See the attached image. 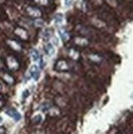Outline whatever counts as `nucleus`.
I'll list each match as a JSON object with an SVG mask.
<instances>
[{
  "label": "nucleus",
  "instance_id": "obj_20",
  "mask_svg": "<svg viewBox=\"0 0 133 134\" xmlns=\"http://www.w3.org/2000/svg\"><path fill=\"white\" fill-rule=\"evenodd\" d=\"M107 2L109 3V4H111V5H113V6H116V1L115 0H107Z\"/></svg>",
  "mask_w": 133,
  "mask_h": 134
},
{
  "label": "nucleus",
  "instance_id": "obj_1",
  "mask_svg": "<svg viewBox=\"0 0 133 134\" xmlns=\"http://www.w3.org/2000/svg\"><path fill=\"white\" fill-rule=\"evenodd\" d=\"M29 73L31 76L32 79H34L35 82H37L38 80L40 77V68L39 66H37L35 64H33L30 67L29 69Z\"/></svg>",
  "mask_w": 133,
  "mask_h": 134
},
{
  "label": "nucleus",
  "instance_id": "obj_4",
  "mask_svg": "<svg viewBox=\"0 0 133 134\" xmlns=\"http://www.w3.org/2000/svg\"><path fill=\"white\" fill-rule=\"evenodd\" d=\"M8 68L12 71L17 70L19 68L18 62L15 58H13V57H9L8 59Z\"/></svg>",
  "mask_w": 133,
  "mask_h": 134
},
{
  "label": "nucleus",
  "instance_id": "obj_16",
  "mask_svg": "<svg viewBox=\"0 0 133 134\" xmlns=\"http://www.w3.org/2000/svg\"><path fill=\"white\" fill-rule=\"evenodd\" d=\"M11 45H12V47H13L14 50H21L20 45H19L18 44H17V43H15L14 41H12L11 42Z\"/></svg>",
  "mask_w": 133,
  "mask_h": 134
},
{
  "label": "nucleus",
  "instance_id": "obj_7",
  "mask_svg": "<svg viewBox=\"0 0 133 134\" xmlns=\"http://www.w3.org/2000/svg\"><path fill=\"white\" fill-rule=\"evenodd\" d=\"M27 11H28V13H29L31 17H39L41 16V12L39 10V9H37L35 8H28Z\"/></svg>",
  "mask_w": 133,
  "mask_h": 134
},
{
  "label": "nucleus",
  "instance_id": "obj_17",
  "mask_svg": "<svg viewBox=\"0 0 133 134\" xmlns=\"http://www.w3.org/2000/svg\"><path fill=\"white\" fill-rule=\"evenodd\" d=\"M30 91H29V90H25L24 91H23V94H22V97L24 98V99H26L28 96H30Z\"/></svg>",
  "mask_w": 133,
  "mask_h": 134
},
{
  "label": "nucleus",
  "instance_id": "obj_9",
  "mask_svg": "<svg viewBox=\"0 0 133 134\" xmlns=\"http://www.w3.org/2000/svg\"><path fill=\"white\" fill-rule=\"evenodd\" d=\"M53 32L54 31H53V30H52V29H49V28H46V29H45L44 31H42L41 36H42L43 38H44V39L48 40V39H49V38L52 37Z\"/></svg>",
  "mask_w": 133,
  "mask_h": 134
},
{
  "label": "nucleus",
  "instance_id": "obj_13",
  "mask_svg": "<svg viewBox=\"0 0 133 134\" xmlns=\"http://www.w3.org/2000/svg\"><path fill=\"white\" fill-rule=\"evenodd\" d=\"M16 33L17 35H19L22 38H24V39H26L27 38V33L26 31H24L23 29H21V28H19V29H17L16 31Z\"/></svg>",
  "mask_w": 133,
  "mask_h": 134
},
{
  "label": "nucleus",
  "instance_id": "obj_22",
  "mask_svg": "<svg viewBox=\"0 0 133 134\" xmlns=\"http://www.w3.org/2000/svg\"><path fill=\"white\" fill-rule=\"evenodd\" d=\"M3 100L1 98V96H0V108H1L3 106Z\"/></svg>",
  "mask_w": 133,
  "mask_h": 134
},
{
  "label": "nucleus",
  "instance_id": "obj_3",
  "mask_svg": "<svg viewBox=\"0 0 133 134\" xmlns=\"http://www.w3.org/2000/svg\"><path fill=\"white\" fill-rule=\"evenodd\" d=\"M69 66L68 64L66 61L64 60H59L58 63L56 64L55 65V69L57 71H59V72H66V71H68L69 70Z\"/></svg>",
  "mask_w": 133,
  "mask_h": 134
},
{
  "label": "nucleus",
  "instance_id": "obj_24",
  "mask_svg": "<svg viewBox=\"0 0 133 134\" xmlns=\"http://www.w3.org/2000/svg\"><path fill=\"white\" fill-rule=\"evenodd\" d=\"M0 90H1V85H0Z\"/></svg>",
  "mask_w": 133,
  "mask_h": 134
},
{
  "label": "nucleus",
  "instance_id": "obj_18",
  "mask_svg": "<svg viewBox=\"0 0 133 134\" xmlns=\"http://www.w3.org/2000/svg\"><path fill=\"white\" fill-rule=\"evenodd\" d=\"M73 3V0H64V5L66 7H70L72 6V4Z\"/></svg>",
  "mask_w": 133,
  "mask_h": 134
},
{
  "label": "nucleus",
  "instance_id": "obj_15",
  "mask_svg": "<svg viewBox=\"0 0 133 134\" xmlns=\"http://www.w3.org/2000/svg\"><path fill=\"white\" fill-rule=\"evenodd\" d=\"M41 120H42V116L40 115V114H38L37 116H35V117H34L33 118V119H32V121L34 122L35 123H40V122H41Z\"/></svg>",
  "mask_w": 133,
  "mask_h": 134
},
{
  "label": "nucleus",
  "instance_id": "obj_2",
  "mask_svg": "<svg viewBox=\"0 0 133 134\" xmlns=\"http://www.w3.org/2000/svg\"><path fill=\"white\" fill-rule=\"evenodd\" d=\"M6 114L8 116H10L11 118H12L16 122H18L21 120V114L19 113L17 109H13V108H9L6 110Z\"/></svg>",
  "mask_w": 133,
  "mask_h": 134
},
{
  "label": "nucleus",
  "instance_id": "obj_5",
  "mask_svg": "<svg viewBox=\"0 0 133 134\" xmlns=\"http://www.w3.org/2000/svg\"><path fill=\"white\" fill-rule=\"evenodd\" d=\"M45 51L49 56H54L56 52L54 45L51 44V43H47L45 45Z\"/></svg>",
  "mask_w": 133,
  "mask_h": 134
},
{
  "label": "nucleus",
  "instance_id": "obj_8",
  "mask_svg": "<svg viewBox=\"0 0 133 134\" xmlns=\"http://www.w3.org/2000/svg\"><path fill=\"white\" fill-rule=\"evenodd\" d=\"M58 34L61 37V39L63 40V41H68L69 39V35L68 32L66 31L64 28H60L58 29Z\"/></svg>",
  "mask_w": 133,
  "mask_h": 134
},
{
  "label": "nucleus",
  "instance_id": "obj_21",
  "mask_svg": "<svg viewBox=\"0 0 133 134\" xmlns=\"http://www.w3.org/2000/svg\"><path fill=\"white\" fill-rule=\"evenodd\" d=\"M54 45H59L58 39L57 37H54Z\"/></svg>",
  "mask_w": 133,
  "mask_h": 134
},
{
  "label": "nucleus",
  "instance_id": "obj_6",
  "mask_svg": "<svg viewBox=\"0 0 133 134\" xmlns=\"http://www.w3.org/2000/svg\"><path fill=\"white\" fill-rule=\"evenodd\" d=\"M30 54L32 60L34 62H37L40 59V52L38 51L35 49H31L30 50Z\"/></svg>",
  "mask_w": 133,
  "mask_h": 134
},
{
  "label": "nucleus",
  "instance_id": "obj_23",
  "mask_svg": "<svg viewBox=\"0 0 133 134\" xmlns=\"http://www.w3.org/2000/svg\"><path fill=\"white\" fill-rule=\"evenodd\" d=\"M3 122V118L1 117V116H0V123H1Z\"/></svg>",
  "mask_w": 133,
  "mask_h": 134
},
{
  "label": "nucleus",
  "instance_id": "obj_19",
  "mask_svg": "<svg viewBox=\"0 0 133 134\" xmlns=\"http://www.w3.org/2000/svg\"><path fill=\"white\" fill-rule=\"evenodd\" d=\"M6 128H4V127H3V126H1L0 127V134H6Z\"/></svg>",
  "mask_w": 133,
  "mask_h": 134
},
{
  "label": "nucleus",
  "instance_id": "obj_14",
  "mask_svg": "<svg viewBox=\"0 0 133 134\" xmlns=\"http://www.w3.org/2000/svg\"><path fill=\"white\" fill-rule=\"evenodd\" d=\"M35 25L39 27H44L45 26V22L42 19H36L35 21Z\"/></svg>",
  "mask_w": 133,
  "mask_h": 134
},
{
  "label": "nucleus",
  "instance_id": "obj_10",
  "mask_svg": "<svg viewBox=\"0 0 133 134\" xmlns=\"http://www.w3.org/2000/svg\"><path fill=\"white\" fill-rule=\"evenodd\" d=\"M63 15L62 13H58L56 14V16L54 17V23L55 25L57 26H60L63 24Z\"/></svg>",
  "mask_w": 133,
  "mask_h": 134
},
{
  "label": "nucleus",
  "instance_id": "obj_12",
  "mask_svg": "<svg viewBox=\"0 0 133 134\" xmlns=\"http://www.w3.org/2000/svg\"><path fill=\"white\" fill-rule=\"evenodd\" d=\"M51 106H52V104H51L50 103L46 102V103L43 104L41 105V108H40V109H41V110H42L43 112H46V111L49 110V109L52 108Z\"/></svg>",
  "mask_w": 133,
  "mask_h": 134
},
{
  "label": "nucleus",
  "instance_id": "obj_11",
  "mask_svg": "<svg viewBox=\"0 0 133 134\" xmlns=\"http://www.w3.org/2000/svg\"><path fill=\"white\" fill-rule=\"evenodd\" d=\"M2 77H3V79L4 81H5V82H6L7 83H8V84L12 85V84L14 83V78L12 77V76L11 75H9L8 73H3V74L2 75Z\"/></svg>",
  "mask_w": 133,
  "mask_h": 134
}]
</instances>
